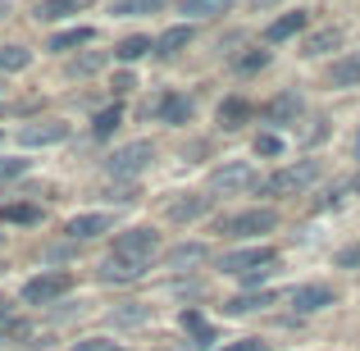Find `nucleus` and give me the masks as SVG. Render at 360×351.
Segmentation results:
<instances>
[{
    "mask_svg": "<svg viewBox=\"0 0 360 351\" xmlns=\"http://www.w3.org/2000/svg\"><path fill=\"white\" fill-rule=\"evenodd\" d=\"M219 269L229 274V279H242L246 288H260V283L278 269V251H274V246H242V251L224 255Z\"/></svg>",
    "mask_w": 360,
    "mask_h": 351,
    "instance_id": "f257e3e1",
    "label": "nucleus"
},
{
    "mask_svg": "<svg viewBox=\"0 0 360 351\" xmlns=\"http://www.w3.org/2000/svg\"><path fill=\"white\" fill-rule=\"evenodd\" d=\"M315 178H319V160H297V165L274 169V174L260 183V192L264 196H301Z\"/></svg>",
    "mask_w": 360,
    "mask_h": 351,
    "instance_id": "f03ea898",
    "label": "nucleus"
},
{
    "mask_svg": "<svg viewBox=\"0 0 360 351\" xmlns=\"http://www.w3.org/2000/svg\"><path fill=\"white\" fill-rule=\"evenodd\" d=\"M274 229H278V210H274V205L224 215V219L214 224V233H224V237H260V233H274Z\"/></svg>",
    "mask_w": 360,
    "mask_h": 351,
    "instance_id": "7ed1b4c3",
    "label": "nucleus"
},
{
    "mask_svg": "<svg viewBox=\"0 0 360 351\" xmlns=\"http://www.w3.org/2000/svg\"><path fill=\"white\" fill-rule=\"evenodd\" d=\"M150 160H155V146H150V141H128V146H115V151H110L105 174L110 178H137Z\"/></svg>",
    "mask_w": 360,
    "mask_h": 351,
    "instance_id": "20e7f679",
    "label": "nucleus"
},
{
    "mask_svg": "<svg viewBox=\"0 0 360 351\" xmlns=\"http://www.w3.org/2000/svg\"><path fill=\"white\" fill-rule=\"evenodd\" d=\"M69 288H73V274L51 269V274H37V279L23 283V301L27 306H51V301H60Z\"/></svg>",
    "mask_w": 360,
    "mask_h": 351,
    "instance_id": "39448f33",
    "label": "nucleus"
},
{
    "mask_svg": "<svg viewBox=\"0 0 360 351\" xmlns=\"http://www.w3.org/2000/svg\"><path fill=\"white\" fill-rule=\"evenodd\" d=\"M210 187L224 192V196H238L246 187H255V169L246 165V160H224V165L210 174Z\"/></svg>",
    "mask_w": 360,
    "mask_h": 351,
    "instance_id": "423d86ee",
    "label": "nucleus"
},
{
    "mask_svg": "<svg viewBox=\"0 0 360 351\" xmlns=\"http://www.w3.org/2000/svg\"><path fill=\"white\" fill-rule=\"evenodd\" d=\"M155 251H160L155 229H123L115 237V255H128V260H155Z\"/></svg>",
    "mask_w": 360,
    "mask_h": 351,
    "instance_id": "0eeeda50",
    "label": "nucleus"
},
{
    "mask_svg": "<svg viewBox=\"0 0 360 351\" xmlns=\"http://www.w3.org/2000/svg\"><path fill=\"white\" fill-rule=\"evenodd\" d=\"M64 233H69L73 242H91V237H101V233H115V215H105V210L73 215V219L64 224Z\"/></svg>",
    "mask_w": 360,
    "mask_h": 351,
    "instance_id": "6e6552de",
    "label": "nucleus"
},
{
    "mask_svg": "<svg viewBox=\"0 0 360 351\" xmlns=\"http://www.w3.org/2000/svg\"><path fill=\"white\" fill-rule=\"evenodd\" d=\"M288 301H292L297 315H315V310L333 306V288H328V283H301V288L288 292Z\"/></svg>",
    "mask_w": 360,
    "mask_h": 351,
    "instance_id": "1a4fd4ad",
    "label": "nucleus"
},
{
    "mask_svg": "<svg viewBox=\"0 0 360 351\" xmlns=\"http://www.w3.org/2000/svg\"><path fill=\"white\" fill-rule=\"evenodd\" d=\"M146 115H155L160 123H174V128H183V123H192V101L178 96V91H165L155 106H146Z\"/></svg>",
    "mask_w": 360,
    "mask_h": 351,
    "instance_id": "9d476101",
    "label": "nucleus"
},
{
    "mask_svg": "<svg viewBox=\"0 0 360 351\" xmlns=\"http://www.w3.org/2000/svg\"><path fill=\"white\" fill-rule=\"evenodd\" d=\"M150 269V260H128V255H105V264H101V279L105 283H137L141 274Z\"/></svg>",
    "mask_w": 360,
    "mask_h": 351,
    "instance_id": "9b49d317",
    "label": "nucleus"
},
{
    "mask_svg": "<svg viewBox=\"0 0 360 351\" xmlns=\"http://www.w3.org/2000/svg\"><path fill=\"white\" fill-rule=\"evenodd\" d=\"M301 110H306V106H301V91H297V87H288V91H278L274 101H264L260 115L269 119V123H297V119H301Z\"/></svg>",
    "mask_w": 360,
    "mask_h": 351,
    "instance_id": "f8f14e48",
    "label": "nucleus"
},
{
    "mask_svg": "<svg viewBox=\"0 0 360 351\" xmlns=\"http://www.w3.org/2000/svg\"><path fill=\"white\" fill-rule=\"evenodd\" d=\"M18 137H23V146H55V141H64V137H69V123H64V119L27 123V128L18 132Z\"/></svg>",
    "mask_w": 360,
    "mask_h": 351,
    "instance_id": "ddd939ff",
    "label": "nucleus"
},
{
    "mask_svg": "<svg viewBox=\"0 0 360 351\" xmlns=\"http://www.w3.org/2000/svg\"><path fill=\"white\" fill-rule=\"evenodd\" d=\"M301 27H306V9H288V14H278L269 27H264V46H278V42H288V37H297Z\"/></svg>",
    "mask_w": 360,
    "mask_h": 351,
    "instance_id": "4468645a",
    "label": "nucleus"
},
{
    "mask_svg": "<svg viewBox=\"0 0 360 351\" xmlns=\"http://www.w3.org/2000/svg\"><path fill=\"white\" fill-rule=\"evenodd\" d=\"M328 87H360V51H347L328 69Z\"/></svg>",
    "mask_w": 360,
    "mask_h": 351,
    "instance_id": "2eb2a0df",
    "label": "nucleus"
},
{
    "mask_svg": "<svg viewBox=\"0 0 360 351\" xmlns=\"http://www.w3.org/2000/svg\"><path fill=\"white\" fill-rule=\"evenodd\" d=\"M278 301V292H242V297H233V301H224V315H251V310H264V306H274Z\"/></svg>",
    "mask_w": 360,
    "mask_h": 351,
    "instance_id": "dca6fc26",
    "label": "nucleus"
},
{
    "mask_svg": "<svg viewBox=\"0 0 360 351\" xmlns=\"http://www.w3.org/2000/svg\"><path fill=\"white\" fill-rule=\"evenodd\" d=\"M205 210H210V196H178V201H169V219L174 224H192Z\"/></svg>",
    "mask_w": 360,
    "mask_h": 351,
    "instance_id": "f3484780",
    "label": "nucleus"
},
{
    "mask_svg": "<svg viewBox=\"0 0 360 351\" xmlns=\"http://www.w3.org/2000/svg\"><path fill=\"white\" fill-rule=\"evenodd\" d=\"M91 42H96V27H69V32H55L46 42V51L64 55V51H78V46H91Z\"/></svg>",
    "mask_w": 360,
    "mask_h": 351,
    "instance_id": "a211bd4d",
    "label": "nucleus"
},
{
    "mask_svg": "<svg viewBox=\"0 0 360 351\" xmlns=\"http://www.w3.org/2000/svg\"><path fill=\"white\" fill-rule=\"evenodd\" d=\"M192 46V23H178V27H169V32H160L155 37V55H178V51H187Z\"/></svg>",
    "mask_w": 360,
    "mask_h": 351,
    "instance_id": "6ab92c4d",
    "label": "nucleus"
},
{
    "mask_svg": "<svg viewBox=\"0 0 360 351\" xmlns=\"http://www.w3.org/2000/svg\"><path fill=\"white\" fill-rule=\"evenodd\" d=\"M229 9H233V0H178V14H187V18H219Z\"/></svg>",
    "mask_w": 360,
    "mask_h": 351,
    "instance_id": "aec40b11",
    "label": "nucleus"
},
{
    "mask_svg": "<svg viewBox=\"0 0 360 351\" xmlns=\"http://www.w3.org/2000/svg\"><path fill=\"white\" fill-rule=\"evenodd\" d=\"M251 119V101H242V96H229V101H219V128H242V123Z\"/></svg>",
    "mask_w": 360,
    "mask_h": 351,
    "instance_id": "412c9836",
    "label": "nucleus"
},
{
    "mask_svg": "<svg viewBox=\"0 0 360 351\" xmlns=\"http://www.w3.org/2000/svg\"><path fill=\"white\" fill-rule=\"evenodd\" d=\"M338 46H342V32H338V27H319L315 37H306L301 55H310V60H315V55H328V51H338Z\"/></svg>",
    "mask_w": 360,
    "mask_h": 351,
    "instance_id": "4be33fe9",
    "label": "nucleus"
},
{
    "mask_svg": "<svg viewBox=\"0 0 360 351\" xmlns=\"http://www.w3.org/2000/svg\"><path fill=\"white\" fill-rule=\"evenodd\" d=\"M0 219H5V224H23V229H32V224H41V205H32V201L0 205Z\"/></svg>",
    "mask_w": 360,
    "mask_h": 351,
    "instance_id": "5701e85b",
    "label": "nucleus"
},
{
    "mask_svg": "<svg viewBox=\"0 0 360 351\" xmlns=\"http://www.w3.org/2000/svg\"><path fill=\"white\" fill-rule=\"evenodd\" d=\"M160 9H165V0H115L110 14L115 18H141V14H160Z\"/></svg>",
    "mask_w": 360,
    "mask_h": 351,
    "instance_id": "b1692460",
    "label": "nucleus"
},
{
    "mask_svg": "<svg viewBox=\"0 0 360 351\" xmlns=\"http://www.w3.org/2000/svg\"><path fill=\"white\" fill-rule=\"evenodd\" d=\"M146 51H155V42H150V37H123V42L115 46V60L119 64H132V60H141Z\"/></svg>",
    "mask_w": 360,
    "mask_h": 351,
    "instance_id": "393cba45",
    "label": "nucleus"
},
{
    "mask_svg": "<svg viewBox=\"0 0 360 351\" xmlns=\"http://www.w3.org/2000/svg\"><path fill=\"white\" fill-rule=\"evenodd\" d=\"M78 9H82V0H41V5H37V18L55 23V18H69V14H78Z\"/></svg>",
    "mask_w": 360,
    "mask_h": 351,
    "instance_id": "a878e982",
    "label": "nucleus"
},
{
    "mask_svg": "<svg viewBox=\"0 0 360 351\" xmlns=\"http://www.w3.org/2000/svg\"><path fill=\"white\" fill-rule=\"evenodd\" d=\"M32 64V51L23 46H0V73H23Z\"/></svg>",
    "mask_w": 360,
    "mask_h": 351,
    "instance_id": "bb28decb",
    "label": "nucleus"
},
{
    "mask_svg": "<svg viewBox=\"0 0 360 351\" xmlns=\"http://www.w3.org/2000/svg\"><path fill=\"white\" fill-rule=\"evenodd\" d=\"M178 324L187 328V333L196 338V347H210L214 343V333H210V324H205L201 315H196V310H183V315H178Z\"/></svg>",
    "mask_w": 360,
    "mask_h": 351,
    "instance_id": "cd10ccee",
    "label": "nucleus"
},
{
    "mask_svg": "<svg viewBox=\"0 0 360 351\" xmlns=\"http://www.w3.org/2000/svg\"><path fill=\"white\" fill-rule=\"evenodd\" d=\"M119 123H123V110H119V106L101 110V115L91 119V137H101V141H105V137H115V128H119Z\"/></svg>",
    "mask_w": 360,
    "mask_h": 351,
    "instance_id": "c85d7f7f",
    "label": "nucleus"
},
{
    "mask_svg": "<svg viewBox=\"0 0 360 351\" xmlns=\"http://www.w3.org/2000/svg\"><path fill=\"white\" fill-rule=\"evenodd\" d=\"M165 260H169V264H201V260H205V246H201V242H183V246H174Z\"/></svg>",
    "mask_w": 360,
    "mask_h": 351,
    "instance_id": "c756f323",
    "label": "nucleus"
},
{
    "mask_svg": "<svg viewBox=\"0 0 360 351\" xmlns=\"http://www.w3.org/2000/svg\"><path fill=\"white\" fill-rule=\"evenodd\" d=\"M251 151H255V155H264V160H278V155H283V137H274V132H260Z\"/></svg>",
    "mask_w": 360,
    "mask_h": 351,
    "instance_id": "7c9ffc66",
    "label": "nucleus"
},
{
    "mask_svg": "<svg viewBox=\"0 0 360 351\" xmlns=\"http://www.w3.org/2000/svg\"><path fill=\"white\" fill-rule=\"evenodd\" d=\"M69 351H123L115 338H82V343H73Z\"/></svg>",
    "mask_w": 360,
    "mask_h": 351,
    "instance_id": "2f4dec72",
    "label": "nucleus"
},
{
    "mask_svg": "<svg viewBox=\"0 0 360 351\" xmlns=\"http://www.w3.org/2000/svg\"><path fill=\"white\" fill-rule=\"evenodd\" d=\"M264 64H269V51H246L238 60V73H255V69H264Z\"/></svg>",
    "mask_w": 360,
    "mask_h": 351,
    "instance_id": "473e14b6",
    "label": "nucleus"
},
{
    "mask_svg": "<svg viewBox=\"0 0 360 351\" xmlns=\"http://www.w3.org/2000/svg\"><path fill=\"white\" fill-rule=\"evenodd\" d=\"M338 264H342V269H360V242L342 246V251H338Z\"/></svg>",
    "mask_w": 360,
    "mask_h": 351,
    "instance_id": "72a5a7b5",
    "label": "nucleus"
},
{
    "mask_svg": "<svg viewBox=\"0 0 360 351\" xmlns=\"http://www.w3.org/2000/svg\"><path fill=\"white\" fill-rule=\"evenodd\" d=\"M27 169V160H0V183H9V178H18Z\"/></svg>",
    "mask_w": 360,
    "mask_h": 351,
    "instance_id": "f704fd0d",
    "label": "nucleus"
},
{
    "mask_svg": "<svg viewBox=\"0 0 360 351\" xmlns=\"http://www.w3.org/2000/svg\"><path fill=\"white\" fill-rule=\"evenodd\" d=\"M219 351H264V343H260V338H242V343H229Z\"/></svg>",
    "mask_w": 360,
    "mask_h": 351,
    "instance_id": "c9c22d12",
    "label": "nucleus"
},
{
    "mask_svg": "<svg viewBox=\"0 0 360 351\" xmlns=\"http://www.w3.org/2000/svg\"><path fill=\"white\" fill-rule=\"evenodd\" d=\"M91 69H101V55H87L82 64H73V73H91Z\"/></svg>",
    "mask_w": 360,
    "mask_h": 351,
    "instance_id": "e433bc0d",
    "label": "nucleus"
},
{
    "mask_svg": "<svg viewBox=\"0 0 360 351\" xmlns=\"http://www.w3.org/2000/svg\"><path fill=\"white\" fill-rule=\"evenodd\" d=\"M137 82H132V73H115V91H132Z\"/></svg>",
    "mask_w": 360,
    "mask_h": 351,
    "instance_id": "4c0bfd02",
    "label": "nucleus"
},
{
    "mask_svg": "<svg viewBox=\"0 0 360 351\" xmlns=\"http://www.w3.org/2000/svg\"><path fill=\"white\" fill-rule=\"evenodd\" d=\"M0 324H9V301L0 297Z\"/></svg>",
    "mask_w": 360,
    "mask_h": 351,
    "instance_id": "58836bf2",
    "label": "nucleus"
},
{
    "mask_svg": "<svg viewBox=\"0 0 360 351\" xmlns=\"http://www.w3.org/2000/svg\"><path fill=\"white\" fill-rule=\"evenodd\" d=\"M352 192H356V196H360V178H356V183H352Z\"/></svg>",
    "mask_w": 360,
    "mask_h": 351,
    "instance_id": "ea45409f",
    "label": "nucleus"
},
{
    "mask_svg": "<svg viewBox=\"0 0 360 351\" xmlns=\"http://www.w3.org/2000/svg\"><path fill=\"white\" fill-rule=\"evenodd\" d=\"M356 155H360V128H356Z\"/></svg>",
    "mask_w": 360,
    "mask_h": 351,
    "instance_id": "a19ab883",
    "label": "nucleus"
}]
</instances>
